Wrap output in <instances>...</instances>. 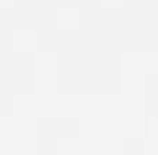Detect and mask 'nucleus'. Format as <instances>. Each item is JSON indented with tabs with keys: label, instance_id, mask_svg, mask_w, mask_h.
<instances>
[]
</instances>
